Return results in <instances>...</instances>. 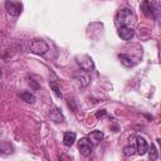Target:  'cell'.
Here are the masks:
<instances>
[{"label": "cell", "mask_w": 161, "mask_h": 161, "mask_svg": "<svg viewBox=\"0 0 161 161\" xmlns=\"http://www.w3.org/2000/svg\"><path fill=\"white\" fill-rule=\"evenodd\" d=\"M135 19H136L135 13L130 8L121 9L116 15V23L118 26H130L135 21Z\"/></svg>", "instance_id": "obj_1"}, {"label": "cell", "mask_w": 161, "mask_h": 161, "mask_svg": "<svg viewBox=\"0 0 161 161\" xmlns=\"http://www.w3.org/2000/svg\"><path fill=\"white\" fill-rule=\"evenodd\" d=\"M48 50H49V45L47 44V42L42 40V39H35L30 44V52L34 53V54L44 55Z\"/></svg>", "instance_id": "obj_2"}, {"label": "cell", "mask_w": 161, "mask_h": 161, "mask_svg": "<svg viewBox=\"0 0 161 161\" xmlns=\"http://www.w3.org/2000/svg\"><path fill=\"white\" fill-rule=\"evenodd\" d=\"M75 60L78 63V65L84 70V72H91L93 68H94V63L92 60V58L89 55H86V54H82V55H77L75 57Z\"/></svg>", "instance_id": "obj_3"}, {"label": "cell", "mask_w": 161, "mask_h": 161, "mask_svg": "<svg viewBox=\"0 0 161 161\" xmlns=\"http://www.w3.org/2000/svg\"><path fill=\"white\" fill-rule=\"evenodd\" d=\"M5 9L10 15L18 16L23 11V5L15 0H5Z\"/></svg>", "instance_id": "obj_4"}, {"label": "cell", "mask_w": 161, "mask_h": 161, "mask_svg": "<svg viewBox=\"0 0 161 161\" xmlns=\"http://www.w3.org/2000/svg\"><path fill=\"white\" fill-rule=\"evenodd\" d=\"M93 146H94V145L91 142V140H89L88 137H83V138H80L79 142H78V148H79V151H80V153H82L83 156H89V155L92 153Z\"/></svg>", "instance_id": "obj_5"}, {"label": "cell", "mask_w": 161, "mask_h": 161, "mask_svg": "<svg viewBox=\"0 0 161 161\" xmlns=\"http://www.w3.org/2000/svg\"><path fill=\"white\" fill-rule=\"evenodd\" d=\"M136 141V151H137V153L138 155H145L147 151H148V145H147V142H146V140L143 138V137H141V136H136V138H135Z\"/></svg>", "instance_id": "obj_6"}, {"label": "cell", "mask_w": 161, "mask_h": 161, "mask_svg": "<svg viewBox=\"0 0 161 161\" xmlns=\"http://www.w3.org/2000/svg\"><path fill=\"white\" fill-rule=\"evenodd\" d=\"M118 35L121 36V39L128 42V40H131V39L133 38L135 31H133V29L130 28V26H119V28H118Z\"/></svg>", "instance_id": "obj_7"}, {"label": "cell", "mask_w": 161, "mask_h": 161, "mask_svg": "<svg viewBox=\"0 0 161 161\" xmlns=\"http://www.w3.org/2000/svg\"><path fill=\"white\" fill-rule=\"evenodd\" d=\"M49 117H50V119H52L53 122H55V123H63V122L65 121L63 113L60 112V109H59L58 107H53V108L50 109Z\"/></svg>", "instance_id": "obj_8"}, {"label": "cell", "mask_w": 161, "mask_h": 161, "mask_svg": "<svg viewBox=\"0 0 161 161\" xmlns=\"http://www.w3.org/2000/svg\"><path fill=\"white\" fill-rule=\"evenodd\" d=\"M103 132L102 131H99V130H96V131H92L91 133H89V136H88V138L91 140V142L93 143V145H97V143H99L102 140H103Z\"/></svg>", "instance_id": "obj_9"}, {"label": "cell", "mask_w": 161, "mask_h": 161, "mask_svg": "<svg viewBox=\"0 0 161 161\" xmlns=\"http://www.w3.org/2000/svg\"><path fill=\"white\" fill-rule=\"evenodd\" d=\"M74 79L78 80L80 83V86H83V87H86V86H88L91 83V77L87 73H83V72L74 74Z\"/></svg>", "instance_id": "obj_10"}, {"label": "cell", "mask_w": 161, "mask_h": 161, "mask_svg": "<svg viewBox=\"0 0 161 161\" xmlns=\"http://www.w3.org/2000/svg\"><path fill=\"white\" fill-rule=\"evenodd\" d=\"M141 8H142V11H143V14H145L146 16L153 18V10H152V3H151V1L145 0V1L142 3Z\"/></svg>", "instance_id": "obj_11"}, {"label": "cell", "mask_w": 161, "mask_h": 161, "mask_svg": "<svg viewBox=\"0 0 161 161\" xmlns=\"http://www.w3.org/2000/svg\"><path fill=\"white\" fill-rule=\"evenodd\" d=\"M75 133L74 132H65L64 133V136H63V143L65 145V146H68V147H70L73 143H74V141H75Z\"/></svg>", "instance_id": "obj_12"}, {"label": "cell", "mask_w": 161, "mask_h": 161, "mask_svg": "<svg viewBox=\"0 0 161 161\" xmlns=\"http://www.w3.org/2000/svg\"><path fill=\"white\" fill-rule=\"evenodd\" d=\"M118 59H119L121 63H122L125 67H127V68L135 65V62H133L128 55H126V54H119V55H118Z\"/></svg>", "instance_id": "obj_13"}, {"label": "cell", "mask_w": 161, "mask_h": 161, "mask_svg": "<svg viewBox=\"0 0 161 161\" xmlns=\"http://www.w3.org/2000/svg\"><path fill=\"white\" fill-rule=\"evenodd\" d=\"M19 97H20L24 102H26V103H34V102H35V96H34L33 93H30V92H21V93L19 94Z\"/></svg>", "instance_id": "obj_14"}, {"label": "cell", "mask_w": 161, "mask_h": 161, "mask_svg": "<svg viewBox=\"0 0 161 161\" xmlns=\"http://www.w3.org/2000/svg\"><path fill=\"white\" fill-rule=\"evenodd\" d=\"M49 84H50V88L54 91V93L57 94V97H62V92H60V88L58 87V84L54 82V80H49Z\"/></svg>", "instance_id": "obj_15"}, {"label": "cell", "mask_w": 161, "mask_h": 161, "mask_svg": "<svg viewBox=\"0 0 161 161\" xmlns=\"http://www.w3.org/2000/svg\"><path fill=\"white\" fill-rule=\"evenodd\" d=\"M135 151H136V146H132V145H128V146H126L123 148L125 156H132L135 153Z\"/></svg>", "instance_id": "obj_16"}, {"label": "cell", "mask_w": 161, "mask_h": 161, "mask_svg": "<svg viewBox=\"0 0 161 161\" xmlns=\"http://www.w3.org/2000/svg\"><path fill=\"white\" fill-rule=\"evenodd\" d=\"M11 152V146L6 142H1L0 143V153H9Z\"/></svg>", "instance_id": "obj_17"}, {"label": "cell", "mask_w": 161, "mask_h": 161, "mask_svg": "<svg viewBox=\"0 0 161 161\" xmlns=\"http://www.w3.org/2000/svg\"><path fill=\"white\" fill-rule=\"evenodd\" d=\"M150 158H151V160H156V158H157V151H156V148H155V146H153V145L151 146V151H150Z\"/></svg>", "instance_id": "obj_18"}, {"label": "cell", "mask_w": 161, "mask_h": 161, "mask_svg": "<svg viewBox=\"0 0 161 161\" xmlns=\"http://www.w3.org/2000/svg\"><path fill=\"white\" fill-rule=\"evenodd\" d=\"M104 113H106V112H104V111L102 109V112H98V113H97V117H101V116H103Z\"/></svg>", "instance_id": "obj_19"}]
</instances>
